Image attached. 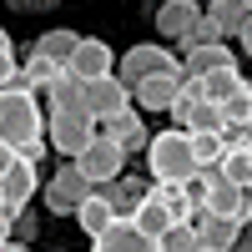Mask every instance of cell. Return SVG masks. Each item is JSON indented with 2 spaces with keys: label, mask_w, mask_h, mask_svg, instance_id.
Listing matches in <instances>:
<instances>
[{
  "label": "cell",
  "mask_w": 252,
  "mask_h": 252,
  "mask_svg": "<svg viewBox=\"0 0 252 252\" xmlns=\"http://www.w3.org/2000/svg\"><path fill=\"white\" fill-rule=\"evenodd\" d=\"M0 141H10L20 157L46 141V111H40V101L20 86V76H15V86L0 91Z\"/></svg>",
  "instance_id": "obj_1"
},
{
  "label": "cell",
  "mask_w": 252,
  "mask_h": 252,
  "mask_svg": "<svg viewBox=\"0 0 252 252\" xmlns=\"http://www.w3.org/2000/svg\"><path fill=\"white\" fill-rule=\"evenodd\" d=\"M146 166H152V182L157 187H187L202 177V166L192 157V136L182 131V126H166L161 136H152L146 146Z\"/></svg>",
  "instance_id": "obj_2"
},
{
  "label": "cell",
  "mask_w": 252,
  "mask_h": 252,
  "mask_svg": "<svg viewBox=\"0 0 252 252\" xmlns=\"http://www.w3.org/2000/svg\"><path fill=\"white\" fill-rule=\"evenodd\" d=\"M76 166H81V177H86L96 192H101V187L121 182V172H126V152H121L111 136H101V131H96V141H91L86 152L76 157Z\"/></svg>",
  "instance_id": "obj_3"
},
{
  "label": "cell",
  "mask_w": 252,
  "mask_h": 252,
  "mask_svg": "<svg viewBox=\"0 0 252 252\" xmlns=\"http://www.w3.org/2000/svg\"><path fill=\"white\" fill-rule=\"evenodd\" d=\"M91 192H96V187L81 177V166L66 161V166H61V172L46 182V212H51V217H76V207L86 202Z\"/></svg>",
  "instance_id": "obj_4"
},
{
  "label": "cell",
  "mask_w": 252,
  "mask_h": 252,
  "mask_svg": "<svg viewBox=\"0 0 252 252\" xmlns=\"http://www.w3.org/2000/svg\"><path fill=\"white\" fill-rule=\"evenodd\" d=\"M35 187H40V172H35V161L20 157L5 177H0V212H5V222H15L20 212H26V202L35 197Z\"/></svg>",
  "instance_id": "obj_5"
},
{
  "label": "cell",
  "mask_w": 252,
  "mask_h": 252,
  "mask_svg": "<svg viewBox=\"0 0 252 252\" xmlns=\"http://www.w3.org/2000/svg\"><path fill=\"white\" fill-rule=\"evenodd\" d=\"M202 212H207V217L247 222V192L232 187V182H222L217 172H202Z\"/></svg>",
  "instance_id": "obj_6"
},
{
  "label": "cell",
  "mask_w": 252,
  "mask_h": 252,
  "mask_svg": "<svg viewBox=\"0 0 252 252\" xmlns=\"http://www.w3.org/2000/svg\"><path fill=\"white\" fill-rule=\"evenodd\" d=\"M46 136H51V146L66 161H76L81 152H86V146L96 141V121H86V116H46Z\"/></svg>",
  "instance_id": "obj_7"
},
{
  "label": "cell",
  "mask_w": 252,
  "mask_h": 252,
  "mask_svg": "<svg viewBox=\"0 0 252 252\" xmlns=\"http://www.w3.org/2000/svg\"><path fill=\"white\" fill-rule=\"evenodd\" d=\"M121 111H131V86L121 76H101V81H86V116L91 121H111Z\"/></svg>",
  "instance_id": "obj_8"
},
{
  "label": "cell",
  "mask_w": 252,
  "mask_h": 252,
  "mask_svg": "<svg viewBox=\"0 0 252 252\" xmlns=\"http://www.w3.org/2000/svg\"><path fill=\"white\" fill-rule=\"evenodd\" d=\"M166 71H182V61H172V51L166 46H131L121 56V81L126 86H136V81H146V76H166Z\"/></svg>",
  "instance_id": "obj_9"
},
{
  "label": "cell",
  "mask_w": 252,
  "mask_h": 252,
  "mask_svg": "<svg viewBox=\"0 0 252 252\" xmlns=\"http://www.w3.org/2000/svg\"><path fill=\"white\" fill-rule=\"evenodd\" d=\"M81 86L86 81H101V76H116V56H111V46L106 40H96V35H81V46H76V56H71V66H66Z\"/></svg>",
  "instance_id": "obj_10"
},
{
  "label": "cell",
  "mask_w": 252,
  "mask_h": 252,
  "mask_svg": "<svg viewBox=\"0 0 252 252\" xmlns=\"http://www.w3.org/2000/svg\"><path fill=\"white\" fill-rule=\"evenodd\" d=\"M182 71H166V76H146V81H136L131 86V101L141 111H172L177 106V96H182Z\"/></svg>",
  "instance_id": "obj_11"
},
{
  "label": "cell",
  "mask_w": 252,
  "mask_h": 252,
  "mask_svg": "<svg viewBox=\"0 0 252 252\" xmlns=\"http://www.w3.org/2000/svg\"><path fill=\"white\" fill-rule=\"evenodd\" d=\"M91 252H157V242L141 232V227L131 222V217H116L106 232H101L96 242H91Z\"/></svg>",
  "instance_id": "obj_12"
},
{
  "label": "cell",
  "mask_w": 252,
  "mask_h": 252,
  "mask_svg": "<svg viewBox=\"0 0 252 252\" xmlns=\"http://www.w3.org/2000/svg\"><path fill=\"white\" fill-rule=\"evenodd\" d=\"M207 10L197 5V0H166V5H157V31L161 35H172V40H187L197 31V20Z\"/></svg>",
  "instance_id": "obj_13"
},
{
  "label": "cell",
  "mask_w": 252,
  "mask_h": 252,
  "mask_svg": "<svg viewBox=\"0 0 252 252\" xmlns=\"http://www.w3.org/2000/svg\"><path fill=\"white\" fill-rule=\"evenodd\" d=\"M192 227H197V242H202V247H212V252H232V247H237V237L247 232V222H232V217H207V212H197V217H192Z\"/></svg>",
  "instance_id": "obj_14"
},
{
  "label": "cell",
  "mask_w": 252,
  "mask_h": 252,
  "mask_svg": "<svg viewBox=\"0 0 252 252\" xmlns=\"http://www.w3.org/2000/svg\"><path fill=\"white\" fill-rule=\"evenodd\" d=\"M101 136H111L121 152L152 146V136H146V126H141V111H121V116H111V121H101Z\"/></svg>",
  "instance_id": "obj_15"
},
{
  "label": "cell",
  "mask_w": 252,
  "mask_h": 252,
  "mask_svg": "<svg viewBox=\"0 0 252 252\" xmlns=\"http://www.w3.org/2000/svg\"><path fill=\"white\" fill-rule=\"evenodd\" d=\"M111 222H116V207L106 202V192H91L86 202L76 207V227H81V232H91V242H96L101 232H106Z\"/></svg>",
  "instance_id": "obj_16"
},
{
  "label": "cell",
  "mask_w": 252,
  "mask_h": 252,
  "mask_svg": "<svg viewBox=\"0 0 252 252\" xmlns=\"http://www.w3.org/2000/svg\"><path fill=\"white\" fill-rule=\"evenodd\" d=\"M227 66H237V56L227 51V46H202V51H187V66H182V76H187V81H202V76L227 71Z\"/></svg>",
  "instance_id": "obj_17"
},
{
  "label": "cell",
  "mask_w": 252,
  "mask_h": 252,
  "mask_svg": "<svg viewBox=\"0 0 252 252\" xmlns=\"http://www.w3.org/2000/svg\"><path fill=\"white\" fill-rule=\"evenodd\" d=\"M182 131L187 136H227V121H222V106H212V101H197L192 111L182 116Z\"/></svg>",
  "instance_id": "obj_18"
},
{
  "label": "cell",
  "mask_w": 252,
  "mask_h": 252,
  "mask_svg": "<svg viewBox=\"0 0 252 252\" xmlns=\"http://www.w3.org/2000/svg\"><path fill=\"white\" fill-rule=\"evenodd\" d=\"M76 46H81V35H76V31H46V35L35 40V56L66 71V66H71V56H76Z\"/></svg>",
  "instance_id": "obj_19"
},
{
  "label": "cell",
  "mask_w": 252,
  "mask_h": 252,
  "mask_svg": "<svg viewBox=\"0 0 252 252\" xmlns=\"http://www.w3.org/2000/svg\"><path fill=\"white\" fill-rule=\"evenodd\" d=\"M217 177L232 182V187H242V192H252V157H247L242 141H227V157L217 161Z\"/></svg>",
  "instance_id": "obj_20"
},
{
  "label": "cell",
  "mask_w": 252,
  "mask_h": 252,
  "mask_svg": "<svg viewBox=\"0 0 252 252\" xmlns=\"http://www.w3.org/2000/svg\"><path fill=\"white\" fill-rule=\"evenodd\" d=\"M131 222H136V227H141V232L152 237V242H161L166 232H172V212H166V207H161V202H157L152 192L141 197V207L131 212Z\"/></svg>",
  "instance_id": "obj_21"
},
{
  "label": "cell",
  "mask_w": 252,
  "mask_h": 252,
  "mask_svg": "<svg viewBox=\"0 0 252 252\" xmlns=\"http://www.w3.org/2000/svg\"><path fill=\"white\" fill-rule=\"evenodd\" d=\"M197 86H202V96L212 101V106H227V101H232V96L247 86V81H242V71H237V66H227V71H212V76H202Z\"/></svg>",
  "instance_id": "obj_22"
},
{
  "label": "cell",
  "mask_w": 252,
  "mask_h": 252,
  "mask_svg": "<svg viewBox=\"0 0 252 252\" xmlns=\"http://www.w3.org/2000/svg\"><path fill=\"white\" fill-rule=\"evenodd\" d=\"M152 197L172 212V222H192L197 217V197L187 192V187H152Z\"/></svg>",
  "instance_id": "obj_23"
},
{
  "label": "cell",
  "mask_w": 252,
  "mask_h": 252,
  "mask_svg": "<svg viewBox=\"0 0 252 252\" xmlns=\"http://www.w3.org/2000/svg\"><path fill=\"white\" fill-rule=\"evenodd\" d=\"M222 121H227V131H237V136L252 131V86H242V91L222 106Z\"/></svg>",
  "instance_id": "obj_24"
},
{
  "label": "cell",
  "mask_w": 252,
  "mask_h": 252,
  "mask_svg": "<svg viewBox=\"0 0 252 252\" xmlns=\"http://www.w3.org/2000/svg\"><path fill=\"white\" fill-rule=\"evenodd\" d=\"M207 15H212L217 20V26H222V35H242V26H247V10H242V0H212V10H207Z\"/></svg>",
  "instance_id": "obj_25"
},
{
  "label": "cell",
  "mask_w": 252,
  "mask_h": 252,
  "mask_svg": "<svg viewBox=\"0 0 252 252\" xmlns=\"http://www.w3.org/2000/svg\"><path fill=\"white\" fill-rule=\"evenodd\" d=\"M192 157L202 172H217V161L227 157V136H192Z\"/></svg>",
  "instance_id": "obj_26"
},
{
  "label": "cell",
  "mask_w": 252,
  "mask_h": 252,
  "mask_svg": "<svg viewBox=\"0 0 252 252\" xmlns=\"http://www.w3.org/2000/svg\"><path fill=\"white\" fill-rule=\"evenodd\" d=\"M197 247L202 242H197V227L192 222H172V232L157 242V252H197Z\"/></svg>",
  "instance_id": "obj_27"
},
{
  "label": "cell",
  "mask_w": 252,
  "mask_h": 252,
  "mask_svg": "<svg viewBox=\"0 0 252 252\" xmlns=\"http://www.w3.org/2000/svg\"><path fill=\"white\" fill-rule=\"evenodd\" d=\"M182 46H187V51H202V46H222V26H217L212 15H202V20H197V31L187 35Z\"/></svg>",
  "instance_id": "obj_28"
},
{
  "label": "cell",
  "mask_w": 252,
  "mask_h": 252,
  "mask_svg": "<svg viewBox=\"0 0 252 252\" xmlns=\"http://www.w3.org/2000/svg\"><path fill=\"white\" fill-rule=\"evenodd\" d=\"M15 76H20L15 51H10V46H0V91H5V86H15Z\"/></svg>",
  "instance_id": "obj_29"
},
{
  "label": "cell",
  "mask_w": 252,
  "mask_h": 252,
  "mask_svg": "<svg viewBox=\"0 0 252 252\" xmlns=\"http://www.w3.org/2000/svg\"><path fill=\"white\" fill-rule=\"evenodd\" d=\"M10 227H15V242H20V247H31V237L40 232V222H35V217H26V212H20Z\"/></svg>",
  "instance_id": "obj_30"
},
{
  "label": "cell",
  "mask_w": 252,
  "mask_h": 252,
  "mask_svg": "<svg viewBox=\"0 0 252 252\" xmlns=\"http://www.w3.org/2000/svg\"><path fill=\"white\" fill-rule=\"evenodd\" d=\"M15 161H20V152H15V146H10V141H0V177H5V172H10V166H15Z\"/></svg>",
  "instance_id": "obj_31"
},
{
  "label": "cell",
  "mask_w": 252,
  "mask_h": 252,
  "mask_svg": "<svg viewBox=\"0 0 252 252\" xmlns=\"http://www.w3.org/2000/svg\"><path fill=\"white\" fill-rule=\"evenodd\" d=\"M232 252H252V227H247V232L237 237V247H232Z\"/></svg>",
  "instance_id": "obj_32"
},
{
  "label": "cell",
  "mask_w": 252,
  "mask_h": 252,
  "mask_svg": "<svg viewBox=\"0 0 252 252\" xmlns=\"http://www.w3.org/2000/svg\"><path fill=\"white\" fill-rule=\"evenodd\" d=\"M242 51L252 56V20H247V26H242Z\"/></svg>",
  "instance_id": "obj_33"
},
{
  "label": "cell",
  "mask_w": 252,
  "mask_h": 252,
  "mask_svg": "<svg viewBox=\"0 0 252 252\" xmlns=\"http://www.w3.org/2000/svg\"><path fill=\"white\" fill-rule=\"evenodd\" d=\"M247 227H252V192H247Z\"/></svg>",
  "instance_id": "obj_34"
},
{
  "label": "cell",
  "mask_w": 252,
  "mask_h": 252,
  "mask_svg": "<svg viewBox=\"0 0 252 252\" xmlns=\"http://www.w3.org/2000/svg\"><path fill=\"white\" fill-rule=\"evenodd\" d=\"M242 146H247V157H252V131H247V136H242Z\"/></svg>",
  "instance_id": "obj_35"
},
{
  "label": "cell",
  "mask_w": 252,
  "mask_h": 252,
  "mask_svg": "<svg viewBox=\"0 0 252 252\" xmlns=\"http://www.w3.org/2000/svg\"><path fill=\"white\" fill-rule=\"evenodd\" d=\"M0 46H10V35H5V26H0Z\"/></svg>",
  "instance_id": "obj_36"
},
{
  "label": "cell",
  "mask_w": 252,
  "mask_h": 252,
  "mask_svg": "<svg viewBox=\"0 0 252 252\" xmlns=\"http://www.w3.org/2000/svg\"><path fill=\"white\" fill-rule=\"evenodd\" d=\"M197 252H212V247H197Z\"/></svg>",
  "instance_id": "obj_37"
}]
</instances>
